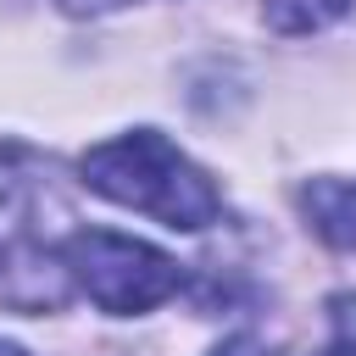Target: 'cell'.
Returning a JSON list of instances; mask_svg holds the SVG:
<instances>
[{
	"label": "cell",
	"mask_w": 356,
	"mask_h": 356,
	"mask_svg": "<svg viewBox=\"0 0 356 356\" xmlns=\"http://www.w3.org/2000/svg\"><path fill=\"white\" fill-rule=\"evenodd\" d=\"M306 211H312V222L328 239H339V245L356 239V189H345V184H312L306 189Z\"/></svg>",
	"instance_id": "3957f363"
},
{
	"label": "cell",
	"mask_w": 356,
	"mask_h": 356,
	"mask_svg": "<svg viewBox=\"0 0 356 356\" xmlns=\"http://www.w3.org/2000/svg\"><path fill=\"white\" fill-rule=\"evenodd\" d=\"M350 11V0H261V17L278 33H317L328 22H339Z\"/></svg>",
	"instance_id": "277c9868"
},
{
	"label": "cell",
	"mask_w": 356,
	"mask_h": 356,
	"mask_svg": "<svg viewBox=\"0 0 356 356\" xmlns=\"http://www.w3.org/2000/svg\"><path fill=\"white\" fill-rule=\"evenodd\" d=\"M0 356H28L22 345H11V339H0Z\"/></svg>",
	"instance_id": "52a82bcc"
},
{
	"label": "cell",
	"mask_w": 356,
	"mask_h": 356,
	"mask_svg": "<svg viewBox=\"0 0 356 356\" xmlns=\"http://www.w3.org/2000/svg\"><path fill=\"white\" fill-rule=\"evenodd\" d=\"M61 267L111 317H139V312L161 306L184 278L167 250H156L134 234H111V228H78L61 245Z\"/></svg>",
	"instance_id": "7a4b0ae2"
},
{
	"label": "cell",
	"mask_w": 356,
	"mask_h": 356,
	"mask_svg": "<svg viewBox=\"0 0 356 356\" xmlns=\"http://www.w3.org/2000/svg\"><path fill=\"white\" fill-rule=\"evenodd\" d=\"M211 356H278V350H273L261 334H234V339H222Z\"/></svg>",
	"instance_id": "8992f818"
},
{
	"label": "cell",
	"mask_w": 356,
	"mask_h": 356,
	"mask_svg": "<svg viewBox=\"0 0 356 356\" xmlns=\"http://www.w3.org/2000/svg\"><path fill=\"white\" fill-rule=\"evenodd\" d=\"M317 356H356V295H328V345Z\"/></svg>",
	"instance_id": "5b68a950"
},
{
	"label": "cell",
	"mask_w": 356,
	"mask_h": 356,
	"mask_svg": "<svg viewBox=\"0 0 356 356\" xmlns=\"http://www.w3.org/2000/svg\"><path fill=\"white\" fill-rule=\"evenodd\" d=\"M78 172L95 195H106L128 211H145L178 234H200L222 211L217 184L156 128H134V134H117L106 145H89Z\"/></svg>",
	"instance_id": "6da1fadb"
}]
</instances>
